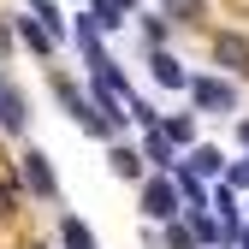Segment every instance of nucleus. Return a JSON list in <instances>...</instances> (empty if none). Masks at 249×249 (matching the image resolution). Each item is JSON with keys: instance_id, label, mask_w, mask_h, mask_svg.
<instances>
[{"instance_id": "f257e3e1", "label": "nucleus", "mask_w": 249, "mask_h": 249, "mask_svg": "<svg viewBox=\"0 0 249 249\" xmlns=\"http://www.w3.org/2000/svg\"><path fill=\"white\" fill-rule=\"evenodd\" d=\"M53 95H59V107H66V113L83 124L89 137H113V131H107V119L95 113V101H89V95H83V89H77L71 77H53Z\"/></svg>"}, {"instance_id": "f03ea898", "label": "nucleus", "mask_w": 249, "mask_h": 249, "mask_svg": "<svg viewBox=\"0 0 249 249\" xmlns=\"http://www.w3.org/2000/svg\"><path fill=\"white\" fill-rule=\"evenodd\" d=\"M178 208H184V196H178V184H172V178H148V184H142V213H148V220L172 226V220H178Z\"/></svg>"}, {"instance_id": "7ed1b4c3", "label": "nucleus", "mask_w": 249, "mask_h": 249, "mask_svg": "<svg viewBox=\"0 0 249 249\" xmlns=\"http://www.w3.org/2000/svg\"><path fill=\"white\" fill-rule=\"evenodd\" d=\"M18 166H24V184H30L42 202H59V178H53V166H48V154H42V148H24V154H18Z\"/></svg>"}, {"instance_id": "20e7f679", "label": "nucleus", "mask_w": 249, "mask_h": 249, "mask_svg": "<svg viewBox=\"0 0 249 249\" xmlns=\"http://www.w3.org/2000/svg\"><path fill=\"white\" fill-rule=\"evenodd\" d=\"M190 101H196L202 113H231V107H237V89H231L226 77H190Z\"/></svg>"}, {"instance_id": "39448f33", "label": "nucleus", "mask_w": 249, "mask_h": 249, "mask_svg": "<svg viewBox=\"0 0 249 249\" xmlns=\"http://www.w3.org/2000/svg\"><path fill=\"white\" fill-rule=\"evenodd\" d=\"M213 66H226V71H249V36L220 30V36H213Z\"/></svg>"}, {"instance_id": "423d86ee", "label": "nucleus", "mask_w": 249, "mask_h": 249, "mask_svg": "<svg viewBox=\"0 0 249 249\" xmlns=\"http://www.w3.org/2000/svg\"><path fill=\"white\" fill-rule=\"evenodd\" d=\"M148 71H154V83L160 89H190V77H184V66L166 53V48H148Z\"/></svg>"}, {"instance_id": "0eeeda50", "label": "nucleus", "mask_w": 249, "mask_h": 249, "mask_svg": "<svg viewBox=\"0 0 249 249\" xmlns=\"http://www.w3.org/2000/svg\"><path fill=\"white\" fill-rule=\"evenodd\" d=\"M24 124H30V107H24V95H18V89H0V131L24 137Z\"/></svg>"}, {"instance_id": "6e6552de", "label": "nucleus", "mask_w": 249, "mask_h": 249, "mask_svg": "<svg viewBox=\"0 0 249 249\" xmlns=\"http://www.w3.org/2000/svg\"><path fill=\"white\" fill-rule=\"evenodd\" d=\"M160 18L166 24H196V18H208V0H160Z\"/></svg>"}, {"instance_id": "1a4fd4ad", "label": "nucleus", "mask_w": 249, "mask_h": 249, "mask_svg": "<svg viewBox=\"0 0 249 249\" xmlns=\"http://www.w3.org/2000/svg\"><path fill=\"white\" fill-rule=\"evenodd\" d=\"M190 172H196V178H220V172H226V154L213 148V142H202V148H190Z\"/></svg>"}, {"instance_id": "9d476101", "label": "nucleus", "mask_w": 249, "mask_h": 249, "mask_svg": "<svg viewBox=\"0 0 249 249\" xmlns=\"http://www.w3.org/2000/svg\"><path fill=\"white\" fill-rule=\"evenodd\" d=\"M30 18H36L53 42H66V18H59V6H53V0H30Z\"/></svg>"}, {"instance_id": "9b49d317", "label": "nucleus", "mask_w": 249, "mask_h": 249, "mask_svg": "<svg viewBox=\"0 0 249 249\" xmlns=\"http://www.w3.org/2000/svg\"><path fill=\"white\" fill-rule=\"evenodd\" d=\"M18 36H24V48H30V53H42V59L53 53V36H48L36 18H18Z\"/></svg>"}, {"instance_id": "f8f14e48", "label": "nucleus", "mask_w": 249, "mask_h": 249, "mask_svg": "<svg viewBox=\"0 0 249 249\" xmlns=\"http://www.w3.org/2000/svg\"><path fill=\"white\" fill-rule=\"evenodd\" d=\"M172 184H178V196H184V208H208V190H202V178H196L190 166H178V178H172Z\"/></svg>"}, {"instance_id": "ddd939ff", "label": "nucleus", "mask_w": 249, "mask_h": 249, "mask_svg": "<svg viewBox=\"0 0 249 249\" xmlns=\"http://www.w3.org/2000/svg\"><path fill=\"white\" fill-rule=\"evenodd\" d=\"M190 237H196V243H220L226 226H220V220H208V208H190Z\"/></svg>"}, {"instance_id": "4468645a", "label": "nucleus", "mask_w": 249, "mask_h": 249, "mask_svg": "<svg viewBox=\"0 0 249 249\" xmlns=\"http://www.w3.org/2000/svg\"><path fill=\"white\" fill-rule=\"evenodd\" d=\"M142 160H154V166H160V172H166V166H172V142H166V137H160V124H154V131H148V137H142Z\"/></svg>"}, {"instance_id": "2eb2a0df", "label": "nucleus", "mask_w": 249, "mask_h": 249, "mask_svg": "<svg viewBox=\"0 0 249 249\" xmlns=\"http://www.w3.org/2000/svg\"><path fill=\"white\" fill-rule=\"evenodd\" d=\"M113 172H119V178H142V148L113 142Z\"/></svg>"}, {"instance_id": "dca6fc26", "label": "nucleus", "mask_w": 249, "mask_h": 249, "mask_svg": "<svg viewBox=\"0 0 249 249\" xmlns=\"http://www.w3.org/2000/svg\"><path fill=\"white\" fill-rule=\"evenodd\" d=\"M59 243L66 249H95V231H89L83 220H59Z\"/></svg>"}, {"instance_id": "f3484780", "label": "nucleus", "mask_w": 249, "mask_h": 249, "mask_svg": "<svg viewBox=\"0 0 249 249\" xmlns=\"http://www.w3.org/2000/svg\"><path fill=\"white\" fill-rule=\"evenodd\" d=\"M160 137L178 148V142H190L196 137V124H190V113H172V119H160Z\"/></svg>"}, {"instance_id": "a211bd4d", "label": "nucleus", "mask_w": 249, "mask_h": 249, "mask_svg": "<svg viewBox=\"0 0 249 249\" xmlns=\"http://www.w3.org/2000/svg\"><path fill=\"white\" fill-rule=\"evenodd\" d=\"M166 249H202V243L190 237V226H166Z\"/></svg>"}, {"instance_id": "6ab92c4d", "label": "nucleus", "mask_w": 249, "mask_h": 249, "mask_svg": "<svg viewBox=\"0 0 249 249\" xmlns=\"http://www.w3.org/2000/svg\"><path fill=\"white\" fill-rule=\"evenodd\" d=\"M142 30H148V48H160V42H166V18H142Z\"/></svg>"}, {"instance_id": "aec40b11", "label": "nucleus", "mask_w": 249, "mask_h": 249, "mask_svg": "<svg viewBox=\"0 0 249 249\" xmlns=\"http://www.w3.org/2000/svg\"><path fill=\"white\" fill-rule=\"evenodd\" d=\"M12 202H18V184H6V178H0V220L12 213Z\"/></svg>"}, {"instance_id": "412c9836", "label": "nucleus", "mask_w": 249, "mask_h": 249, "mask_svg": "<svg viewBox=\"0 0 249 249\" xmlns=\"http://www.w3.org/2000/svg\"><path fill=\"white\" fill-rule=\"evenodd\" d=\"M226 184H231V190H249V160H243V166H231V178H226Z\"/></svg>"}, {"instance_id": "4be33fe9", "label": "nucleus", "mask_w": 249, "mask_h": 249, "mask_svg": "<svg viewBox=\"0 0 249 249\" xmlns=\"http://www.w3.org/2000/svg\"><path fill=\"white\" fill-rule=\"evenodd\" d=\"M107 6H113V12H137V0H107Z\"/></svg>"}, {"instance_id": "5701e85b", "label": "nucleus", "mask_w": 249, "mask_h": 249, "mask_svg": "<svg viewBox=\"0 0 249 249\" xmlns=\"http://www.w3.org/2000/svg\"><path fill=\"white\" fill-rule=\"evenodd\" d=\"M237 142H243V148H249V119H237Z\"/></svg>"}, {"instance_id": "b1692460", "label": "nucleus", "mask_w": 249, "mask_h": 249, "mask_svg": "<svg viewBox=\"0 0 249 249\" xmlns=\"http://www.w3.org/2000/svg\"><path fill=\"white\" fill-rule=\"evenodd\" d=\"M0 89H6V83H0Z\"/></svg>"}]
</instances>
